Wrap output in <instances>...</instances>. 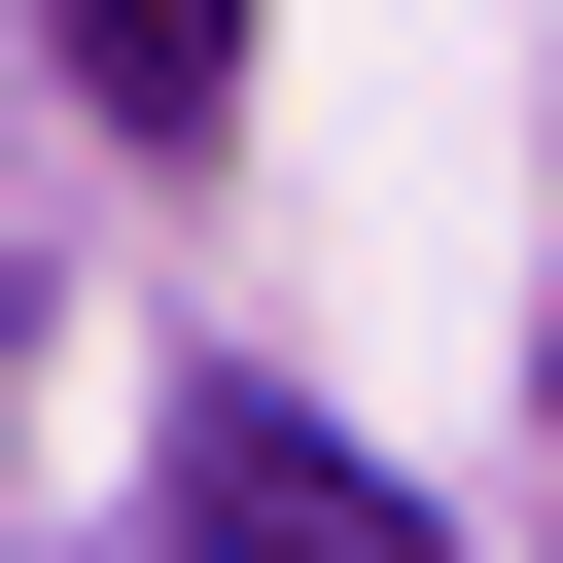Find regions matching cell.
Instances as JSON below:
<instances>
[{
    "mask_svg": "<svg viewBox=\"0 0 563 563\" xmlns=\"http://www.w3.org/2000/svg\"><path fill=\"white\" fill-rule=\"evenodd\" d=\"M176 563H422L387 457H317L282 387H176Z\"/></svg>",
    "mask_w": 563,
    "mask_h": 563,
    "instance_id": "1",
    "label": "cell"
},
{
    "mask_svg": "<svg viewBox=\"0 0 563 563\" xmlns=\"http://www.w3.org/2000/svg\"><path fill=\"white\" fill-rule=\"evenodd\" d=\"M70 106H141V141H211V106H246V35H211V0H106V35H70Z\"/></svg>",
    "mask_w": 563,
    "mask_h": 563,
    "instance_id": "2",
    "label": "cell"
}]
</instances>
